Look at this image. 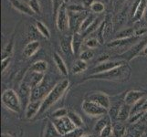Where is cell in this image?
<instances>
[{
  "instance_id": "32",
  "label": "cell",
  "mask_w": 147,
  "mask_h": 137,
  "mask_svg": "<svg viewBox=\"0 0 147 137\" xmlns=\"http://www.w3.org/2000/svg\"><path fill=\"white\" fill-rule=\"evenodd\" d=\"M84 43H85V46L89 49H93L97 48L100 42L99 41V39L96 38H90L88 39H86Z\"/></svg>"
},
{
  "instance_id": "12",
  "label": "cell",
  "mask_w": 147,
  "mask_h": 137,
  "mask_svg": "<svg viewBox=\"0 0 147 137\" xmlns=\"http://www.w3.org/2000/svg\"><path fill=\"white\" fill-rule=\"evenodd\" d=\"M9 2L11 4V6L20 13L26 14L28 16H34L35 12L28 6V4L20 1V0H9Z\"/></svg>"
},
{
  "instance_id": "49",
  "label": "cell",
  "mask_w": 147,
  "mask_h": 137,
  "mask_svg": "<svg viewBox=\"0 0 147 137\" xmlns=\"http://www.w3.org/2000/svg\"><path fill=\"white\" fill-rule=\"evenodd\" d=\"M62 137H63V136H62Z\"/></svg>"
},
{
  "instance_id": "17",
  "label": "cell",
  "mask_w": 147,
  "mask_h": 137,
  "mask_svg": "<svg viewBox=\"0 0 147 137\" xmlns=\"http://www.w3.org/2000/svg\"><path fill=\"white\" fill-rule=\"evenodd\" d=\"M53 60H54L56 66H57L58 70H59V72L63 76H67L69 74L68 68H67V66H66L63 59L60 57V55L59 53H57V52L53 53Z\"/></svg>"
},
{
  "instance_id": "44",
  "label": "cell",
  "mask_w": 147,
  "mask_h": 137,
  "mask_svg": "<svg viewBox=\"0 0 147 137\" xmlns=\"http://www.w3.org/2000/svg\"><path fill=\"white\" fill-rule=\"evenodd\" d=\"M143 54L147 56V45L145 46V48H144V50H143Z\"/></svg>"
},
{
  "instance_id": "4",
  "label": "cell",
  "mask_w": 147,
  "mask_h": 137,
  "mask_svg": "<svg viewBox=\"0 0 147 137\" xmlns=\"http://www.w3.org/2000/svg\"><path fill=\"white\" fill-rule=\"evenodd\" d=\"M82 107L86 114L90 116V117H93V118H100L102 116L107 115L109 113V110L105 109L102 106H100L96 103H93V101L89 100L83 101Z\"/></svg>"
},
{
  "instance_id": "43",
  "label": "cell",
  "mask_w": 147,
  "mask_h": 137,
  "mask_svg": "<svg viewBox=\"0 0 147 137\" xmlns=\"http://www.w3.org/2000/svg\"><path fill=\"white\" fill-rule=\"evenodd\" d=\"M1 137H14V136H12L11 134H7V133H3V134H1Z\"/></svg>"
},
{
  "instance_id": "16",
  "label": "cell",
  "mask_w": 147,
  "mask_h": 137,
  "mask_svg": "<svg viewBox=\"0 0 147 137\" xmlns=\"http://www.w3.org/2000/svg\"><path fill=\"white\" fill-rule=\"evenodd\" d=\"M83 36L82 34L80 32H75L72 36V40H71V48H72V53L77 54L82 48V43H83Z\"/></svg>"
},
{
  "instance_id": "14",
  "label": "cell",
  "mask_w": 147,
  "mask_h": 137,
  "mask_svg": "<svg viewBox=\"0 0 147 137\" xmlns=\"http://www.w3.org/2000/svg\"><path fill=\"white\" fill-rule=\"evenodd\" d=\"M147 8V0H140L137 4V7L135 8V11L134 12L133 19L134 21H138L144 16L145 11Z\"/></svg>"
},
{
  "instance_id": "20",
  "label": "cell",
  "mask_w": 147,
  "mask_h": 137,
  "mask_svg": "<svg viewBox=\"0 0 147 137\" xmlns=\"http://www.w3.org/2000/svg\"><path fill=\"white\" fill-rule=\"evenodd\" d=\"M44 137H62L52 121H48L44 130Z\"/></svg>"
},
{
  "instance_id": "41",
  "label": "cell",
  "mask_w": 147,
  "mask_h": 137,
  "mask_svg": "<svg viewBox=\"0 0 147 137\" xmlns=\"http://www.w3.org/2000/svg\"><path fill=\"white\" fill-rule=\"evenodd\" d=\"M94 2H95L94 0H82L83 6L86 7H90L92 6V4H93Z\"/></svg>"
},
{
  "instance_id": "31",
  "label": "cell",
  "mask_w": 147,
  "mask_h": 137,
  "mask_svg": "<svg viewBox=\"0 0 147 137\" xmlns=\"http://www.w3.org/2000/svg\"><path fill=\"white\" fill-rule=\"evenodd\" d=\"M105 9L104 4L101 3L100 1H95L92 6L90 7V10L94 13V14H99V13H102Z\"/></svg>"
},
{
  "instance_id": "8",
  "label": "cell",
  "mask_w": 147,
  "mask_h": 137,
  "mask_svg": "<svg viewBox=\"0 0 147 137\" xmlns=\"http://www.w3.org/2000/svg\"><path fill=\"white\" fill-rule=\"evenodd\" d=\"M126 64V61L123 59L121 60H107V61L101 62L99 65L92 70V74H98V73H102L109 72V70H113L114 68H117L119 66Z\"/></svg>"
},
{
  "instance_id": "39",
  "label": "cell",
  "mask_w": 147,
  "mask_h": 137,
  "mask_svg": "<svg viewBox=\"0 0 147 137\" xmlns=\"http://www.w3.org/2000/svg\"><path fill=\"white\" fill-rule=\"evenodd\" d=\"M52 3H53V13L55 16H57L59 9L64 5V1L63 0H52Z\"/></svg>"
},
{
  "instance_id": "30",
  "label": "cell",
  "mask_w": 147,
  "mask_h": 137,
  "mask_svg": "<svg viewBox=\"0 0 147 137\" xmlns=\"http://www.w3.org/2000/svg\"><path fill=\"white\" fill-rule=\"evenodd\" d=\"M13 49H14V41L12 39L11 41H10L9 43H7L6 47L4 48L3 52H2V59L11 57L12 52H13Z\"/></svg>"
},
{
  "instance_id": "13",
  "label": "cell",
  "mask_w": 147,
  "mask_h": 137,
  "mask_svg": "<svg viewBox=\"0 0 147 137\" xmlns=\"http://www.w3.org/2000/svg\"><path fill=\"white\" fill-rule=\"evenodd\" d=\"M40 49V43L38 40H33V41L28 42L23 49V56L26 59L31 58L33 55L36 54L38 49Z\"/></svg>"
},
{
  "instance_id": "11",
  "label": "cell",
  "mask_w": 147,
  "mask_h": 137,
  "mask_svg": "<svg viewBox=\"0 0 147 137\" xmlns=\"http://www.w3.org/2000/svg\"><path fill=\"white\" fill-rule=\"evenodd\" d=\"M146 95L147 93L145 91L139 90H131L126 93L124 97V103L130 106H134L136 103H138L141 99H143Z\"/></svg>"
},
{
  "instance_id": "26",
  "label": "cell",
  "mask_w": 147,
  "mask_h": 137,
  "mask_svg": "<svg viewBox=\"0 0 147 137\" xmlns=\"http://www.w3.org/2000/svg\"><path fill=\"white\" fill-rule=\"evenodd\" d=\"M101 19H102L101 18H96V19L94 20V22H93L92 25H90V26L87 29H86V31L82 34V36L85 37V36H87V35H89V34H92V33L94 32V31H97V30L99 29V28H100V26L101 25V23L103 22Z\"/></svg>"
},
{
  "instance_id": "9",
  "label": "cell",
  "mask_w": 147,
  "mask_h": 137,
  "mask_svg": "<svg viewBox=\"0 0 147 137\" xmlns=\"http://www.w3.org/2000/svg\"><path fill=\"white\" fill-rule=\"evenodd\" d=\"M43 100H31L26 106L25 110V117L30 120L35 116L39 114L40 109H41Z\"/></svg>"
},
{
  "instance_id": "36",
  "label": "cell",
  "mask_w": 147,
  "mask_h": 137,
  "mask_svg": "<svg viewBox=\"0 0 147 137\" xmlns=\"http://www.w3.org/2000/svg\"><path fill=\"white\" fill-rule=\"evenodd\" d=\"M68 111L69 110L65 109V108H59L58 110H56L54 113H52L53 118H60V117H64V116L68 115Z\"/></svg>"
},
{
  "instance_id": "15",
  "label": "cell",
  "mask_w": 147,
  "mask_h": 137,
  "mask_svg": "<svg viewBox=\"0 0 147 137\" xmlns=\"http://www.w3.org/2000/svg\"><path fill=\"white\" fill-rule=\"evenodd\" d=\"M131 106L126 104V103L121 104L119 109L116 121H121V123H123V121H124L126 120H129L130 116H131Z\"/></svg>"
},
{
  "instance_id": "33",
  "label": "cell",
  "mask_w": 147,
  "mask_h": 137,
  "mask_svg": "<svg viewBox=\"0 0 147 137\" xmlns=\"http://www.w3.org/2000/svg\"><path fill=\"white\" fill-rule=\"evenodd\" d=\"M85 134H86L85 132L82 127H77L74 130H72L71 132H69V134L64 135L63 137H82Z\"/></svg>"
},
{
  "instance_id": "37",
  "label": "cell",
  "mask_w": 147,
  "mask_h": 137,
  "mask_svg": "<svg viewBox=\"0 0 147 137\" xmlns=\"http://www.w3.org/2000/svg\"><path fill=\"white\" fill-rule=\"evenodd\" d=\"M99 134L100 137H109L111 135H113V125L109 124Z\"/></svg>"
},
{
  "instance_id": "18",
  "label": "cell",
  "mask_w": 147,
  "mask_h": 137,
  "mask_svg": "<svg viewBox=\"0 0 147 137\" xmlns=\"http://www.w3.org/2000/svg\"><path fill=\"white\" fill-rule=\"evenodd\" d=\"M48 68H49L48 62L45 61V60H43V59H40V60H38V61L34 62L32 64V66L30 67V72L44 74L47 72Z\"/></svg>"
},
{
  "instance_id": "10",
  "label": "cell",
  "mask_w": 147,
  "mask_h": 137,
  "mask_svg": "<svg viewBox=\"0 0 147 137\" xmlns=\"http://www.w3.org/2000/svg\"><path fill=\"white\" fill-rule=\"evenodd\" d=\"M147 45V39L142 40V41L136 43L135 45H134L130 49H128L125 53L121 54V57L123 58V60H127V61H130V60L133 59L135 56H137L139 53L143 52L144 49L145 48V46Z\"/></svg>"
},
{
  "instance_id": "7",
  "label": "cell",
  "mask_w": 147,
  "mask_h": 137,
  "mask_svg": "<svg viewBox=\"0 0 147 137\" xmlns=\"http://www.w3.org/2000/svg\"><path fill=\"white\" fill-rule=\"evenodd\" d=\"M85 100L92 101L93 103H96L97 104L102 106L105 109L110 110L111 108V100L109 96L101 91H95V92H92L86 96Z\"/></svg>"
},
{
  "instance_id": "6",
  "label": "cell",
  "mask_w": 147,
  "mask_h": 137,
  "mask_svg": "<svg viewBox=\"0 0 147 137\" xmlns=\"http://www.w3.org/2000/svg\"><path fill=\"white\" fill-rule=\"evenodd\" d=\"M56 25L59 31H65L69 28L68 9L65 5L61 6V7L59 9L57 16H56Z\"/></svg>"
},
{
  "instance_id": "21",
  "label": "cell",
  "mask_w": 147,
  "mask_h": 137,
  "mask_svg": "<svg viewBox=\"0 0 147 137\" xmlns=\"http://www.w3.org/2000/svg\"><path fill=\"white\" fill-rule=\"evenodd\" d=\"M109 124H111V117L110 116H102V117L99 118V120L97 121V123L94 125V131L97 132L98 134H100L101 131H102L106 126H107Z\"/></svg>"
},
{
  "instance_id": "48",
  "label": "cell",
  "mask_w": 147,
  "mask_h": 137,
  "mask_svg": "<svg viewBox=\"0 0 147 137\" xmlns=\"http://www.w3.org/2000/svg\"><path fill=\"white\" fill-rule=\"evenodd\" d=\"M63 1H64V3H68L69 0H63Z\"/></svg>"
},
{
  "instance_id": "40",
  "label": "cell",
  "mask_w": 147,
  "mask_h": 137,
  "mask_svg": "<svg viewBox=\"0 0 147 137\" xmlns=\"http://www.w3.org/2000/svg\"><path fill=\"white\" fill-rule=\"evenodd\" d=\"M10 61H11V57H8L6 59H2V61H1V70L2 72H4L5 70L7 69V67L10 64Z\"/></svg>"
},
{
  "instance_id": "46",
  "label": "cell",
  "mask_w": 147,
  "mask_h": 137,
  "mask_svg": "<svg viewBox=\"0 0 147 137\" xmlns=\"http://www.w3.org/2000/svg\"><path fill=\"white\" fill-rule=\"evenodd\" d=\"M144 18H145V21L147 22V8H146V11H145V14H144Z\"/></svg>"
},
{
  "instance_id": "27",
  "label": "cell",
  "mask_w": 147,
  "mask_h": 137,
  "mask_svg": "<svg viewBox=\"0 0 147 137\" xmlns=\"http://www.w3.org/2000/svg\"><path fill=\"white\" fill-rule=\"evenodd\" d=\"M36 28L44 38H46L47 39L50 38V31L44 23L41 21H36Z\"/></svg>"
},
{
  "instance_id": "1",
  "label": "cell",
  "mask_w": 147,
  "mask_h": 137,
  "mask_svg": "<svg viewBox=\"0 0 147 137\" xmlns=\"http://www.w3.org/2000/svg\"><path fill=\"white\" fill-rule=\"evenodd\" d=\"M69 87V82L68 79H64L59 82L58 83H56L43 99V103H42L41 109H40L39 111V114L43 113L44 111H46L50 107H52L56 103H58L64 96Z\"/></svg>"
},
{
  "instance_id": "23",
  "label": "cell",
  "mask_w": 147,
  "mask_h": 137,
  "mask_svg": "<svg viewBox=\"0 0 147 137\" xmlns=\"http://www.w3.org/2000/svg\"><path fill=\"white\" fill-rule=\"evenodd\" d=\"M88 67V64L86 61L82 59H78L77 61H75V63L72 66V69H71V72L73 74H80L83 72H85L87 70Z\"/></svg>"
},
{
  "instance_id": "28",
  "label": "cell",
  "mask_w": 147,
  "mask_h": 137,
  "mask_svg": "<svg viewBox=\"0 0 147 137\" xmlns=\"http://www.w3.org/2000/svg\"><path fill=\"white\" fill-rule=\"evenodd\" d=\"M71 38H63L60 41V48H61L62 51L64 53H69V52H72V48H71Z\"/></svg>"
},
{
  "instance_id": "2",
  "label": "cell",
  "mask_w": 147,
  "mask_h": 137,
  "mask_svg": "<svg viewBox=\"0 0 147 137\" xmlns=\"http://www.w3.org/2000/svg\"><path fill=\"white\" fill-rule=\"evenodd\" d=\"M131 74V69L126 63L124 65L119 66L109 72L92 74L87 78V80H111V82H125L128 80Z\"/></svg>"
},
{
  "instance_id": "34",
  "label": "cell",
  "mask_w": 147,
  "mask_h": 137,
  "mask_svg": "<svg viewBox=\"0 0 147 137\" xmlns=\"http://www.w3.org/2000/svg\"><path fill=\"white\" fill-rule=\"evenodd\" d=\"M94 56V52L92 51V49H85L82 50V52L80 54V59H82L84 61L87 62V60H90L93 58Z\"/></svg>"
},
{
  "instance_id": "19",
  "label": "cell",
  "mask_w": 147,
  "mask_h": 137,
  "mask_svg": "<svg viewBox=\"0 0 147 137\" xmlns=\"http://www.w3.org/2000/svg\"><path fill=\"white\" fill-rule=\"evenodd\" d=\"M139 38V37H133V38H121V39H114L113 41H111L108 44V47L111 48H117L121 47V46H125L130 43H134Z\"/></svg>"
},
{
  "instance_id": "47",
  "label": "cell",
  "mask_w": 147,
  "mask_h": 137,
  "mask_svg": "<svg viewBox=\"0 0 147 137\" xmlns=\"http://www.w3.org/2000/svg\"><path fill=\"white\" fill-rule=\"evenodd\" d=\"M116 1H117V2H118V3L120 4V3H123V2L126 1V0H116Z\"/></svg>"
},
{
  "instance_id": "45",
  "label": "cell",
  "mask_w": 147,
  "mask_h": 137,
  "mask_svg": "<svg viewBox=\"0 0 147 137\" xmlns=\"http://www.w3.org/2000/svg\"><path fill=\"white\" fill-rule=\"evenodd\" d=\"M82 137H95V136L92 135V134H85V135H83Z\"/></svg>"
},
{
  "instance_id": "5",
  "label": "cell",
  "mask_w": 147,
  "mask_h": 137,
  "mask_svg": "<svg viewBox=\"0 0 147 137\" xmlns=\"http://www.w3.org/2000/svg\"><path fill=\"white\" fill-rule=\"evenodd\" d=\"M52 123L61 136L66 135L69 132H71L75 128H77L73 124L72 121L69 120L68 116H64V117H60V118H53Z\"/></svg>"
},
{
  "instance_id": "24",
  "label": "cell",
  "mask_w": 147,
  "mask_h": 137,
  "mask_svg": "<svg viewBox=\"0 0 147 137\" xmlns=\"http://www.w3.org/2000/svg\"><path fill=\"white\" fill-rule=\"evenodd\" d=\"M67 116L69 118V120L72 121L73 124L76 126V127H82V126L83 125V120H82V118L80 117V115L79 113H76V111L69 110Z\"/></svg>"
},
{
  "instance_id": "22",
  "label": "cell",
  "mask_w": 147,
  "mask_h": 137,
  "mask_svg": "<svg viewBox=\"0 0 147 137\" xmlns=\"http://www.w3.org/2000/svg\"><path fill=\"white\" fill-rule=\"evenodd\" d=\"M97 18L93 14H90V15H87V17H86L84 19H83V21L82 23V25H80V27L78 30V32H80V34H83L85 31H86V29H87L90 25H92L93 22H94V20Z\"/></svg>"
},
{
  "instance_id": "42",
  "label": "cell",
  "mask_w": 147,
  "mask_h": 137,
  "mask_svg": "<svg viewBox=\"0 0 147 137\" xmlns=\"http://www.w3.org/2000/svg\"><path fill=\"white\" fill-rule=\"evenodd\" d=\"M142 111H144V113H147V101H145V103L144 104L143 108H142Z\"/></svg>"
},
{
  "instance_id": "38",
  "label": "cell",
  "mask_w": 147,
  "mask_h": 137,
  "mask_svg": "<svg viewBox=\"0 0 147 137\" xmlns=\"http://www.w3.org/2000/svg\"><path fill=\"white\" fill-rule=\"evenodd\" d=\"M68 11L69 12H73V13H80V12H84V7L82 6H79V5H70V6L67 7Z\"/></svg>"
},
{
  "instance_id": "25",
  "label": "cell",
  "mask_w": 147,
  "mask_h": 137,
  "mask_svg": "<svg viewBox=\"0 0 147 137\" xmlns=\"http://www.w3.org/2000/svg\"><path fill=\"white\" fill-rule=\"evenodd\" d=\"M125 132H126V127L121 121H118L117 124L113 125V135L114 137L123 136Z\"/></svg>"
},
{
  "instance_id": "35",
  "label": "cell",
  "mask_w": 147,
  "mask_h": 137,
  "mask_svg": "<svg viewBox=\"0 0 147 137\" xmlns=\"http://www.w3.org/2000/svg\"><path fill=\"white\" fill-rule=\"evenodd\" d=\"M28 6L31 7V9L35 12V14H40L41 13V7L38 0H29L28 1Z\"/></svg>"
},
{
  "instance_id": "3",
  "label": "cell",
  "mask_w": 147,
  "mask_h": 137,
  "mask_svg": "<svg viewBox=\"0 0 147 137\" xmlns=\"http://www.w3.org/2000/svg\"><path fill=\"white\" fill-rule=\"evenodd\" d=\"M2 104L7 110L15 113H19L22 108V103L19 94L13 89H7L1 95Z\"/></svg>"
},
{
  "instance_id": "29",
  "label": "cell",
  "mask_w": 147,
  "mask_h": 137,
  "mask_svg": "<svg viewBox=\"0 0 147 137\" xmlns=\"http://www.w3.org/2000/svg\"><path fill=\"white\" fill-rule=\"evenodd\" d=\"M136 37L135 35V30L134 28H127L124 30L120 31L117 36H116L115 39H121V38H133Z\"/></svg>"
}]
</instances>
